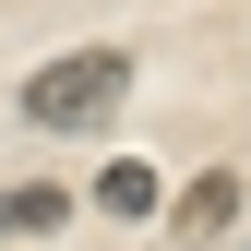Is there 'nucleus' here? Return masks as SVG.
Wrapping results in <instances>:
<instances>
[{
	"mask_svg": "<svg viewBox=\"0 0 251 251\" xmlns=\"http://www.w3.org/2000/svg\"><path fill=\"white\" fill-rule=\"evenodd\" d=\"M120 96H132V48H72V60H36L24 72V120L36 132H108L120 120Z\"/></svg>",
	"mask_w": 251,
	"mask_h": 251,
	"instance_id": "1",
	"label": "nucleus"
},
{
	"mask_svg": "<svg viewBox=\"0 0 251 251\" xmlns=\"http://www.w3.org/2000/svg\"><path fill=\"white\" fill-rule=\"evenodd\" d=\"M48 227H72V192L60 179H12L0 192V239H48Z\"/></svg>",
	"mask_w": 251,
	"mask_h": 251,
	"instance_id": "2",
	"label": "nucleus"
},
{
	"mask_svg": "<svg viewBox=\"0 0 251 251\" xmlns=\"http://www.w3.org/2000/svg\"><path fill=\"white\" fill-rule=\"evenodd\" d=\"M215 227H239V179L227 168H203L192 192H179V239H215Z\"/></svg>",
	"mask_w": 251,
	"mask_h": 251,
	"instance_id": "3",
	"label": "nucleus"
},
{
	"mask_svg": "<svg viewBox=\"0 0 251 251\" xmlns=\"http://www.w3.org/2000/svg\"><path fill=\"white\" fill-rule=\"evenodd\" d=\"M96 203H108V215H155L168 192H155V168H144V155H120V168H96Z\"/></svg>",
	"mask_w": 251,
	"mask_h": 251,
	"instance_id": "4",
	"label": "nucleus"
}]
</instances>
